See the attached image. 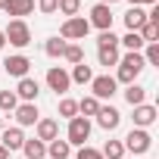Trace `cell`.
I'll list each match as a JSON object with an SVG mask.
<instances>
[{"label":"cell","instance_id":"603a6c76","mask_svg":"<svg viewBox=\"0 0 159 159\" xmlns=\"http://www.w3.org/2000/svg\"><path fill=\"white\" fill-rule=\"evenodd\" d=\"M100 100L97 97H81V100H78V116H84V119H91V116H97L100 112Z\"/></svg>","mask_w":159,"mask_h":159},{"label":"cell","instance_id":"277c9868","mask_svg":"<svg viewBox=\"0 0 159 159\" xmlns=\"http://www.w3.org/2000/svg\"><path fill=\"white\" fill-rule=\"evenodd\" d=\"M3 34H7V44H13L19 50H25L31 44V28H28L25 19H10V25L3 28Z\"/></svg>","mask_w":159,"mask_h":159},{"label":"cell","instance_id":"6da1fadb","mask_svg":"<svg viewBox=\"0 0 159 159\" xmlns=\"http://www.w3.org/2000/svg\"><path fill=\"white\" fill-rule=\"evenodd\" d=\"M143 69H147V62H143L140 53H125V56H119V66H116L112 78H116V84H134Z\"/></svg>","mask_w":159,"mask_h":159},{"label":"cell","instance_id":"8fae6325","mask_svg":"<svg viewBox=\"0 0 159 159\" xmlns=\"http://www.w3.org/2000/svg\"><path fill=\"white\" fill-rule=\"evenodd\" d=\"M13 116H16V125H19V128L38 125V119H41V112H38V103H19Z\"/></svg>","mask_w":159,"mask_h":159},{"label":"cell","instance_id":"b9f144b4","mask_svg":"<svg viewBox=\"0 0 159 159\" xmlns=\"http://www.w3.org/2000/svg\"><path fill=\"white\" fill-rule=\"evenodd\" d=\"M122 159H134V156H122Z\"/></svg>","mask_w":159,"mask_h":159},{"label":"cell","instance_id":"ab89813d","mask_svg":"<svg viewBox=\"0 0 159 159\" xmlns=\"http://www.w3.org/2000/svg\"><path fill=\"white\" fill-rule=\"evenodd\" d=\"M0 131H3V116H0Z\"/></svg>","mask_w":159,"mask_h":159},{"label":"cell","instance_id":"4dcf8cb0","mask_svg":"<svg viewBox=\"0 0 159 159\" xmlns=\"http://www.w3.org/2000/svg\"><path fill=\"white\" fill-rule=\"evenodd\" d=\"M137 34H140V41H143V44H156V38H159V25L147 22V25H143V28H140Z\"/></svg>","mask_w":159,"mask_h":159},{"label":"cell","instance_id":"ac0fdd59","mask_svg":"<svg viewBox=\"0 0 159 159\" xmlns=\"http://www.w3.org/2000/svg\"><path fill=\"white\" fill-rule=\"evenodd\" d=\"M22 153H25V159H47V143L38 137H25Z\"/></svg>","mask_w":159,"mask_h":159},{"label":"cell","instance_id":"60d3db41","mask_svg":"<svg viewBox=\"0 0 159 159\" xmlns=\"http://www.w3.org/2000/svg\"><path fill=\"white\" fill-rule=\"evenodd\" d=\"M3 3H7V0H0V10H3Z\"/></svg>","mask_w":159,"mask_h":159},{"label":"cell","instance_id":"3957f363","mask_svg":"<svg viewBox=\"0 0 159 159\" xmlns=\"http://www.w3.org/2000/svg\"><path fill=\"white\" fill-rule=\"evenodd\" d=\"M91 131H94L91 119H84V116L69 119V128H66V140H69V147H84V143L91 140Z\"/></svg>","mask_w":159,"mask_h":159},{"label":"cell","instance_id":"d590c367","mask_svg":"<svg viewBox=\"0 0 159 159\" xmlns=\"http://www.w3.org/2000/svg\"><path fill=\"white\" fill-rule=\"evenodd\" d=\"M128 3H131V7H143V3H147V7H156L159 0H128Z\"/></svg>","mask_w":159,"mask_h":159},{"label":"cell","instance_id":"ffe728a7","mask_svg":"<svg viewBox=\"0 0 159 159\" xmlns=\"http://www.w3.org/2000/svg\"><path fill=\"white\" fill-rule=\"evenodd\" d=\"M47 156H50V159H69V156H72L69 140H66V137H62V140H59V137L50 140V143H47Z\"/></svg>","mask_w":159,"mask_h":159},{"label":"cell","instance_id":"2e32d148","mask_svg":"<svg viewBox=\"0 0 159 159\" xmlns=\"http://www.w3.org/2000/svg\"><path fill=\"white\" fill-rule=\"evenodd\" d=\"M22 143H25V134H22L19 125L0 131V147H7V150H22Z\"/></svg>","mask_w":159,"mask_h":159},{"label":"cell","instance_id":"8d00e7d4","mask_svg":"<svg viewBox=\"0 0 159 159\" xmlns=\"http://www.w3.org/2000/svg\"><path fill=\"white\" fill-rule=\"evenodd\" d=\"M7 47V34H3V28H0V50Z\"/></svg>","mask_w":159,"mask_h":159},{"label":"cell","instance_id":"e575fe53","mask_svg":"<svg viewBox=\"0 0 159 159\" xmlns=\"http://www.w3.org/2000/svg\"><path fill=\"white\" fill-rule=\"evenodd\" d=\"M56 3H59V0H38V10H41L44 16H53V13H56Z\"/></svg>","mask_w":159,"mask_h":159},{"label":"cell","instance_id":"8992f818","mask_svg":"<svg viewBox=\"0 0 159 159\" xmlns=\"http://www.w3.org/2000/svg\"><path fill=\"white\" fill-rule=\"evenodd\" d=\"M116 94H119V84H116L112 75H94V78H91V97H97V100H112Z\"/></svg>","mask_w":159,"mask_h":159},{"label":"cell","instance_id":"5bb4252c","mask_svg":"<svg viewBox=\"0 0 159 159\" xmlns=\"http://www.w3.org/2000/svg\"><path fill=\"white\" fill-rule=\"evenodd\" d=\"M34 131H38V134H34L38 140L50 143V140H56V137H59V122H56V119H38Z\"/></svg>","mask_w":159,"mask_h":159},{"label":"cell","instance_id":"44dd1931","mask_svg":"<svg viewBox=\"0 0 159 159\" xmlns=\"http://www.w3.org/2000/svg\"><path fill=\"white\" fill-rule=\"evenodd\" d=\"M119 56H122L119 47H97V62L106 66V69L109 66H119Z\"/></svg>","mask_w":159,"mask_h":159},{"label":"cell","instance_id":"4fadbf2b","mask_svg":"<svg viewBox=\"0 0 159 159\" xmlns=\"http://www.w3.org/2000/svg\"><path fill=\"white\" fill-rule=\"evenodd\" d=\"M119 122H122V112H119L116 106H100V112H97V125H100L103 131H116Z\"/></svg>","mask_w":159,"mask_h":159},{"label":"cell","instance_id":"52a82bcc","mask_svg":"<svg viewBox=\"0 0 159 159\" xmlns=\"http://www.w3.org/2000/svg\"><path fill=\"white\" fill-rule=\"evenodd\" d=\"M112 7H103V3H94L91 7V16H88V25H94L97 31H112Z\"/></svg>","mask_w":159,"mask_h":159},{"label":"cell","instance_id":"f1b7e54d","mask_svg":"<svg viewBox=\"0 0 159 159\" xmlns=\"http://www.w3.org/2000/svg\"><path fill=\"white\" fill-rule=\"evenodd\" d=\"M78 10H81V0H59V3H56V13H62L66 19L78 16Z\"/></svg>","mask_w":159,"mask_h":159},{"label":"cell","instance_id":"83f0119b","mask_svg":"<svg viewBox=\"0 0 159 159\" xmlns=\"http://www.w3.org/2000/svg\"><path fill=\"white\" fill-rule=\"evenodd\" d=\"M62 59H66V62H72V66H78V62H84V50L78 47V44H66Z\"/></svg>","mask_w":159,"mask_h":159},{"label":"cell","instance_id":"7402d4cb","mask_svg":"<svg viewBox=\"0 0 159 159\" xmlns=\"http://www.w3.org/2000/svg\"><path fill=\"white\" fill-rule=\"evenodd\" d=\"M125 100H128L131 106L147 103V88H143V84H137V81H134V84H128V88H125Z\"/></svg>","mask_w":159,"mask_h":159},{"label":"cell","instance_id":"ba28073f","mask_svg":"<svg viewBox=\"0 0 159 159\" xmlns=\"http://www.w3.org/2000/svg\"><path fill=\"white\" fill-rule=\"evenodd\" d=\"M47 88L56 91V94H66V91L72 88V78H69V72H66L62 66H50V69H47Z\"/></svg>","mask_w":159,"mask_h":159},{"label":"cell","instance_id":"5b68a950","mask_svg":"<svg viewBox=\"0 0 159 159\" xmlns=\"http://www.w3.org/2000/svg\"><path fill=\"white\" fill-rule=\"evenodd\" d=\"M88 31H91V25H88L84 16H72V19H66V22L59 25V38H62L66 44H69V41H84Z\"/></svg>","mask_w":159,"mask_h":159},{"label":"cell","instance_id":"9c48e42d","mask_svg":"<svg viewBox=\"0 0 159 159\" xmlns=\"http://www.w3.org/2000/svg\"><path fill=\"white\" fill-rule=\"evenodd\" d=\"M16 97H19L22 103H38V97H41V84H38V78H31V75L19 78V84H16Z\"/></svg>","mask_w":159,"mask_h":159},{"label":"cell","instance_id":"484cf974","mask_svg":"<svg viewBox=\"0 0 159 159\" xmlns=\"http://www.w3.org/2000/svg\"><path fill=\"white\" fill-rule=\"evenodd\" d=\"M16 106H19V97H16V91H0V112H16Z\"/></svg>","mask_w":159,"mask_h":159},{"label":"cell","instance_id":"7c38bea8","mask_svg":"<svg viewBox=\"0 0 159 159\" xmlns=\"http://www.w3.org/2000/svg\"><path fill=\"white\" fill-rule=\"evenodd\" d=\"M131 109H134V116H131L134 119V128H150L156 122V116H159L156 106H150V103H140V106H131Z\"/></svg>","mask_w":159,"mask_h":159},{"label":"cell","instance_id":"d6a6232c","mask_svg":"<svg viewBox=\"0 0 159 159\" xmlns=\"http://www.w3.org/2000/svg\"><path fill=\"white\" fill-rule=\"evenodd\" d=\"M75 159H103V153L84 143V147H78V153H75Z\"/></svg>","mask_w":159,"mask_h":159},{"label":"cell","instance_id":"d6986e66","mask_svg":"<svg viewBox=\"0 0 159 159\" xmlns=\"http://www.w3.org/2000/svg\"><path fill=\"white\" fill-rule=\"evenodd\" d=\"M69 78H72V84H91V78H94V69H91L88 62H78V66H72Z\"/></svg>","mask_w":159,"mask_h":159},{"label":"cell","instance_id":"f546056e","mask_svg":"<svg viewBox=\"0 0 159 159\" xmlns=\"http://www.w3.org/2000/svg\"><path fill=\"white\" fill-rule=\"evenodd\" d=\"M59 116L69 122V119H75L78 116V100H72V97H62L59 100Z\"/></svg>","mask_w":159,"mask_h":159},{"label":"cell","instance_id":"f35d334b","mask_svg":"<svg viewBox=\"0 0 159 159\" xmlns=\"http://www.w3.org/2000/svg\"><path fill=\"white\" fill-rule=\"evenodd\" d=\"M100 3H103V7H112V3H119V0H100Z\"/></svg>","mask_w":159,"mask_h":159},{"label":"cell","instance_id":"1f68e13d","mask_svg":"<svg viewBox=\"0 0 159 159\" xmlns=\"http://www.w3.org/2000/svg\"><path fill=\"white\" fill-rule=\"evenodd\" d=\"M140 56H143V62H147V66H159V41H156V44H147Z\"/></svg>","mask_w":159,"mask_h":159},{"label":"cell","instance_id":"4316f807","mask_svg":"<svg viewBox=\"0 0 159 159\" xmlns=\"http://www.w3.org/2000/svg\"><path fill=\"white\" fill-rule=\"evenodd\" d=\"M100 153H103V159H122L125 156V147H122V140H106Z\"/></svg>","mask_w":159,"mask_h":159},{"label":"cell","instance_id":"836d02e7","mask_svg":"<svg viewBox=\"0 0 159 159\" xmlns=\"http://www.w3.org/2000/svg\"><path fill=\"white\" fill-rule=\"evenodd\" d=\"M97 47H119V38H116L112 31H100V38H97Z\"/></svg>","mask_w":159,"mask_h":159},{"label":"cell","instance_id":"cb8c5ba5","mask_svg":"<svg viewBox=\"0 0 159 159\" xmlns=\"http://www.w3.org/2000/svg\"><path fill=\"white\" fill-rule=\"evenodd\" d=\"M119 44H122V47H125L128 53H140V50L147 47V44L140 41V34H137V31H128L125 38H119Z\"/></svg>","mask_w":159,"mask_h":159},{"label":"cell","instance_id":"7a4b0ae2","mask_svg":"<svg viewBox=\"0 0 159 159\" xmlns=\"http://www.w3.org/2000/svg\"><path fill=\"white\" fill-rule=\"evenodd\" d=\"M122 147H125V153H131V156L137 159V156L150 153V147H153V134H150L147 128H131V131L125 134Z\"/></svg>","mask_w":159,"mask_h":159},{"label":"cell","instance_id":"74e56055","mask_svg":"<svg viewBox=\"0 0 159 159\" xmlns=\"http://www.w3.org/2000/svg\"><path fill=\"white\" fill-rule=\"evenodd\" d=\"M0 159H10V150L7 147H0Z\"/></svg>","mask_w":159,"mask_h":159},{"label":"cell","instance_id":"30bf717a","mask_svg":"<svg viewBox=\"0 0 159 159\" xmlns=\"http://www.w3.org/2000/svg\"><path fill=\"white\" fill-rule=\"evenodd\" d=\"M28 69H31V59H28L25 53H16V56H7V59H3V72L13 75V78H25Z\"/></svg>","mask_w":159,"mask_h":159},{"label":"cell","instance_id":"e0dca14e","mask_svg":"<svg viewBox=\"0 0 159 159\" xmlns=\"http://www.w3.org/2000/svg\"><path fill=\"white\" fill-rule=\"evenodd\" d=\"M147 25V10L143 7H131L128 13H125V28L128 31H140Z\"/></svg>","mask_w":159,"mask_h":159},{"label":"cell","instance_id":"9a60e30c","mask_svg":"<svg viewBox=\"0 0 159 159\" xmlns=\"http://www.w3.org/2000/svg\"><path fill=\"white\" fill-rule=\"evenodd\" d=\"M3 13H10L13 19H25L34 13V0H7L3 3Z\"/></svg>","mask_w":159,"mask_h":159},{"label":"cell","instance_id":"d4e9b609","mask_svg":"<svg viewBox=\"0 0 159 159\" xmlns=\"http://www.w3.org/2000/svg\"><path fill=\"white\" fill-rule=\"evenodd\" d=\"M62 50H66V41L62 38H47L44 41V53L50 59H62Z\"/></svg>","mask_w":159,"mask_h":159}]
</instances>
